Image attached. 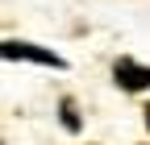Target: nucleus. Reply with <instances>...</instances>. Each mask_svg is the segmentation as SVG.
<instances>
[{
    "instance_id": "nucleus-1",
    "label": "nucleus",
    "mask_w": 150,
    "mask_h": 145,
    "mask_svg": "<svg viewBox=\"0 0 150 145\" xmlns=\"http://www.w3.org/2000/svg\"><path fill=\"white\" fill-rule=\"evenodd\" d=\"M112 79H117L121 91H146L150 87V66H142L134 58H121L117 66H112Z\"/></svg>"
},
{
    "instance_id": "nucleus-2",
    "label": "nucleus",
    "mask_w": 150,
    "mask_h": 145,
    "mask_svg": "<svg viewBox=\"0 0 150 145\" xmlns=\"http://www.w3.org/2000/svg\"><path fill=\"white\" fill-rule=\"evenodd\" d=\"M4 58H25V62H42V66H54V70H63L67 62L59 58L54 50H42V46H33V42H4Z\"/></svg>"
},
{
    "instance_id": "nucleus-3",
    "label": "nucleus",
    "mask_w": 150,
    "mask_h": 145,
    "mask_svg": "<svg viewBox=\"0 0 150 145\" xmlns=\"http://www.w3.org/2000/svg\"><path fill=\"white\" fill-rule=\"evenodd\" d=\"M59 112H63V129H67V133H79V124H83V120H79V108H75L71 96L59 100Z\"/></svg>"
},
{
    "instance_id": "nucleus-4",
    "label": "nucleus",
    "mask_w": 150,
    "mask_h": 145,
    "mask_svg": "<svg viewBox=\"0 0 150 145\" xmlns=\"http://www.w3.org/2000/svg\"><path fill=\"white\" fill-rule=\"evenodd\" d=\"M146 129H150V108H146Z\"/></svg>"
}]
</instances>
